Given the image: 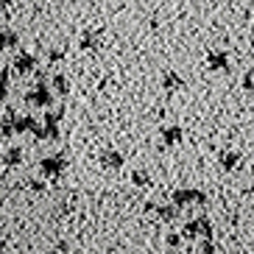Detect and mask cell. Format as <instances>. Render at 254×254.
I'll return each instance as SVG.
<instances>
[{
    "label": "cell",
    "mask_w": 254,
    "mask_h": 254,
    "mask_svg": "<svg viewBox=\"0 0 254 254\" xmlns=\"http://www.w3.org/2000/svg\"><path fill=\"white\" fill-rule=\"evenodd\" d=\"M176 201L179 204H204L207 198H204L201 190H179L176 193Z\"/></svg>",
    "instance_id": "1"
},
{
    "label": "cell",
    "mask_w": 254,
    "mask_h": 254,
    "mask_svg": "<svg viewBox=\"0 0 254 254\" xmlns=\"http://www.w3.org/2000/svg\"><path fill=\"white\" fill-rule=\"evenodd\" d=\"M187 235H212V224H209V218H198L193 224H187Z\"/></svg>",
    "instance_id": "2"
},
{
    "label": "cell",
    "mask_w": 254,
    "mask_h": 254,
    "mask_svg": "<svg viewBox=\"0 0 254 254\" xmlns=\"http://www.w3.org/2000/svg\"><path fill=\"white\" fill-rule=\"evenodd\" d=\"M221 165H224V171H235L240 165V154L238 151H224L221 154Z\"/></svg>",
    "instance_id": "3"
},
{
    "label": "cell",
    "mask_w": 254,
    "mask_h": 254,
    "mask_svg": "<svg viewBox=\"0 0 254 254\" xmlns=\"http://www.w3.org/2000/svg\"><path fill=\"white\" fill-rule=\"evenodd\" d=\"M209 67L212 70H226L229 67V56H226V53H209Z\"/></svg>",
    "instance_id": "4"
},
{
    "label": "cell",
    "mask_w": 254,
    "mask_h": 254,
    "mask_svg": "<svg viewBox=\"0 0 254 254\" xmlns=\"http://www.w3.org/2000/svg\"><path fill=\"white\" fill-rule=\"evenodd\" d=\"M243 90H246V92H254V67L246 70V75H243Z\"/></svg>",
    "instance_id": "5"
},
{
    "label": "cell",
    "mask_w": 254,
    "mask_h": 254,
    "mask_svg": "<svg viewBox=\"0 0 254 254\" xmlns=\"http://www.w3.org/2000/svg\"><path fill=\"white\" fill-rule=\"evenodd\" d=\"M168 87H179V78L176 75H168Z\"/></svg>",
    "instance_id": "6"
},
{
    "label": "cell",
    "mask_w": 254,
    "mask_h": 254,
    "mask_svg": "<svg viewBox=\"0 0 254 254\" xmlns=\"http://www.w3.org/2000/svg\"><path fill=\"white\" fill-rule=\"evenodd\" d=\"M204 254H215V246L212 243H204Z\"/></svg>",
    "instance_id": "7"
},
{
    "label": "cell",
    "mask_w": 254,
    "mask_h": 254,
    "mask_svg": "<svg viewBox=\"0 0 254 254\" xmlns=\"http://www.w3.org/2000/svg\"><path fill=\"white\" fill-rule=\"evenodd\" d=\"M252 112H254V109H252Z\"/></svg>",
    "instance_id": "8"
}]
</instances>
